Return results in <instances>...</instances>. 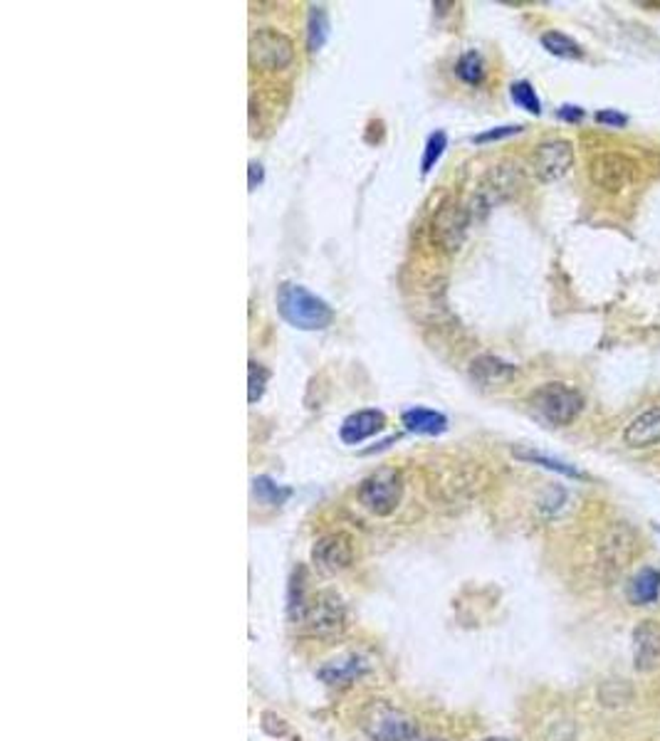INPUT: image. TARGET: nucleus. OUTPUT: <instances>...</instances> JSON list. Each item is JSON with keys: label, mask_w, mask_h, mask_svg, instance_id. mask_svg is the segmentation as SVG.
<instances>
[{"label": "nucleus", "mask_w": 660, "mask_h": 741, "mask_svg": "<svg viewBox=\"0 0 660 741\" xmlns=\"http://www.w3.org/2000/svg\"><path fill=\"white\" fill-rule=\"evenodd\" d=\"M252 492H255V497L265 504H282L287 497H290V490H287V487H280V484H275L270 477H255V482H252Z\"/></svg>", "instance_id": "nucleus-22"}, {"label": "nucleus", "mask_w": 660, "mask_h": 741, "mask_svg": "<svg viewBox=\"0 0 660 741\" xmlns=\"http://www.w3.org/2000/svg\"><path fill=\"white\" fill-rule=\"evenodd\" d=\"M468 227V216L455 200L440 206V210L433 217V237L438 240L445 250H458Z\"/></svg>", "instance_id": "nucleus-12"}, {"label": "nucleus", "mask_w": 660, "mask_h": 741, "mask_svg": "<svg viewBox=\"0 0 660 741\" xmlns=\"http://www.w3.org/2000/svg\"><path fill=\"white\" fill-rule=\"evenodd\" d=\"M445 146H448V137L443 131L430 134L428 141H426V151H423V161H420V171L423 173H430V168L438 163V158L443 156Z\"/></svg>", "instance_id": "nucleus-25"}, {"label": "nucleus", "mask_w": 660, "mask_h": 741, "mask_svg": "<svg viewBox=\"0 0 660 741\" xmlns=\"http://www.w3.org/2000/svg\"><path fill=\"white\" fill-rule=\"evenodd\" d=\"M330 38V15L321 5H314L307 18V48L310 52H320Z\"/></svg>", "instance_id": "nucleus-19"}, {"label": "nucleus", "mask_w": 660, "mask_h": 741, "mask_svg": "<svg viewBox=\"0 0 660 741\" xmlns=\"http://www.w3.org/2000/svg\"><path fill=\"white\" fill-rule=\"evenodd\" d=\"M623 440L633 450H646V447L660 445V405L633 418L623 430Z\"/></svg>", "instance_id": "nucleus-13"}, {"label": "nucleus", "mask_w": 660, "mask_h": 741, "mask_svg": "<svg viewBox=\"0 0 660 741\" xmlns=\"http://www.w3.org/2000/svg\"><path fill=\"white\" fill-rule=\"evenodd\" d=\"M660 595V571L658 569H640L629 586V598L636 605H648L658 601Z\"/></svg>", "instance_id": "nucleus-18"}, {"label": "nucleus", "mask_w": 660, "mask_h": 741, "mask_svg": "<svg viewBox=\"0 0 660 741\" xmlns=\"http://www.w3.org/2000/svg\"><path fill=\"white\" fill-rule=\"evenodd\" d=\"M638 549V536H636V532L630 529L629 524H613L609 534L603 536V542H601L603 563L609 569H613V571H623L626 566H630Z\"/></svg>", "instance_id": "nucleus-8"}, {"label": "nucleus", "mask_w": 660, "mask_h": 741, "mask_svg": "<svg viewBox=\"0 0 660 741\" xmlns=\"http://www.w3.org/2000/svg\"><path fill=\"white\" fill-rule=\"evenodd\" d=\"M366 672V660L364 657H344V660H334L330 662L327 667H321L320 677L327 684H334V687H341V684H351V682L361 677Z\"/></svg>", "instance_id": "nucleus-17"}, {"label": "nucleus", "mask_w": 660, "mask_h": 741, "mask_svg": "<svg viewBox=\"0 0 660 741\" xmlns=\"http://www.w3.org/2000/svg\"><path fill=\"white\" fill-rule=\"evenodd\" d=\"M300 622H307L312 632H337L344 625V608L339 601L331 595V593H320L312 603L304 605V611L300 613Z\"/></svg>", "instance_id": "nucleus-10"}, {"label": "nucleus", "mask_w": 660, "mask_h": 741, "mask_svg": "<svg viewBox=\"0 0 660 741\" xmlns=\"http://www.w3.org/2000/svg\"><path fill=\"white\" fill-rule=\"evenodd\" d=\"M571 166H574V146H571V141H567V138L544 141L532 154V171L544 183L564 178L571 171Z\"/></svg>", "instance_id": "nucleus-7"}, {"label": "nucleus", "mask_w": 660, "mask_h": 741, "mask_svg": "<svg viewBox=\"0 0 660 741\" xmlns=\"http://www.w3.org/2000/svg\"><path fill=\"white\" fill-rule=\"evenodd\" d=\"M312 561L320 566L321 571H344L354 561V543L347 534H327L312 549Z\"/></svg>", "instance_id": "nucleus-9"}, {"label": "nucleus", "mask_w": 660, "mask_h": 741, "mask_svg": "<svg viewBox=\"0 0 660 741\" xmlns=\"http://www.w3.org/2000/svg\"><path fill=\"white\" fill-rule=\"evenodd\" d=\"M559 119H564V121H579V119H584V109L567 104V107L559 109Z\"/></svg>", "instance_id": "nucleus-29"}, {"label": "nucleus", "mask_w": 660, "mask_h": 741, "mask_svg": "<svg viewBox=\"0 0 660 741\" xmlns=\"http://www.w3.org/2000/svg\"><path fill=\"white\" fill-rule=\"evenodd\" d=\"M268 378H270V371L265 368L258 361H251V368H248V401L251 403H258L265 393V385H268Z\"/></svg>", "instance_id": "nucleus-26"}, {"label": "nucleus", "mask_w": 660, "mask_h": 741, "mask_svg": "<svg viewBox=\"0 0 660 741\" xmlns=\"http://www.w3.org/2000/svg\"><path fill=\"white\" fill-rule=\"evenodd\" d=\"M541 45L547 52L557 55V57H567V59H581L584 57V49L576 40H571L569 35H564L559 30H551V32H544L541 35Z\"/></svg>", "instance_id": "nucleus-20"}, {"label": "nucleus", "mask_w": 660, "mask_h": 741, "mask_svg": "<svg viewBox=\"0 0 660 741\" xmlns=\"http://www.w3.org/2000/svg\"><path fill=\"white\" fill-rule=\"evenodd\" d=\"M596 121L599 124H606V127H626L629 124V119L623 117V114H619V111H611V109H606V111H599L596 114Z\"/></svg>", "instance_id": "nucleus-28"}, {"label": "nucleus", "mask_w": 660, "mask_h": 741, "mask_svg": "<svg viewBox=\"0 0 660 741\" xmlns=\"http://www.w3.org/2000/svg\"><path fill=\"white\" fill-rule=\"evenodd\" d=\"M520 131H522V127H500V128H492V131H488V134L475 137V141H478V144H488V141H497V138L515 137V134H520Z\"/></svg>", "instance_id": "nucleus-27"}, {"label": "nucleus", "mask_w": 660, "mask_h": 741, "mask_svg": "<svg viewBox=\"0 0 660 741\" xmlns=\"http://www.w3.org/2000/svg\"><path fill=\"white\" fill-rule=\"evenodd\" d=\"M532 408L551 425H571L579 418L584 398L567 384H544L532 393Z\"/></svg>", "instance_id": "nucleus-3"}, {"label": "nucleus", "mask_w": 660, "mask_h": 741, "mask_svg": "<svg viewBox=\"0 0 660 741\" xmlns=\"http://www.w3.org/2000/svg\"><path fill=\"white\" fill-rule=\"evenodd\" d=\"M277 309L287 324L302 329V331L327 329L334 319L331 306L302 285H282L280 295H277Z\"/></svg>", "instance_id": "nucleus-1"}, {"label": "nucleus", "mask_w": 660, "mask_h": 741, "mask_svg": "<svg viewBox=\"0 0 660 741\" xmlns=\"http://www.w3.org/2000/svg\"><path fill=\"white\" fill-rule=\"evenodd\" d=\"M400 494H403V477L399 470L381 467L361 482L359 502L374 516H389L399 507Z\"/></svg>", "instance_id": "nucleus-4"}, {"label": "nucleus", "mask_w": 660, "mask_h": 741, "mask_svg": "<svg viewBox=\"0 0 660 741\" xmlns=\"http://www.w3.org/2000/svg\"><path fill=\"white\" fill-rule=\"evenodd\" d=\"M400 420L406 425V430L418 435H440L448 430V418L430 408H410L400 415Z\"/></svg>", "instance_id": "nucleus-16"}, {"label": "nucleus", "mask_w": 660, "mask_h": 741, "mask_svg": "<svg viewBox=\"0 0 660 741\" xmlns=\"http://www.w3.org/2000/svg\"><path fill=\"white\" fill-rule=\"evenodd\" d=\"M471 375L475 384H480L482 388H502L507 385L517 375V368L507 361H502L497 356H478L472 358Z\"/></svg>", "instance_id": "nucleus-14"}, {"label": "nucleus", "mask_w": 660, "mask_h": 741, "mask_svg": "<svg viewBox=\"0 0 660 741\" xmlns=\"http://www.w3.org/2000/svg\"><path fill=\"white\" fill-rule=\"evenodd\" d=\"M591 183L606 193H620L633 183L636 163L623 154H599L589 166Z\"/></svg>", "instance_id": "nucleus-6"}, {"label": "nucleus", "mask_w": 660, "mask_h": 741, "mask_svg": "<svg viewBox=\"0 0 660 741\" xmlns=\"http://www.w3.org/2000/svg\"><path fill=\"white\" fill-rule=\"evenodd\" d=\"M515 454H517L520 460H524V463L541 464V467H547V470H554V472L567 474V477H584L579 470H574V467H569L567 463H561V460H554V457H547V454H541V453H532V450H515Z\"/></svg>", "instance_id": "nucleus-24"}, {"label": "nucleus", "mask_w": 660, "mask_h": 741, "mask_svg": "<svg viewBox=\"0 0 660 741\" xmlns=\"http://www.w3.org/2000/svg\"><path fill=\"white\" fill-rule=\"evenodd\" d=\"M386 425V415L381 410H359V413H351L339 428V437L347 445H359L366 437L376 435L383 430Z\"/></svg>", "instance_id": "nucleus-15"}, {"label": "nucleus", "mask_w": 660, "mask_h": 741, "mask_svg": "<svg viewBox=\"0 0 660 741\" xmlns=\"http://www.w3.org/2000/svg\"><path fill=\"white\" fill-rule=\"evenodd\" d=\"M633 665L638 672H653L660 667V625L643 621L633 631Z\"/></svg>", "instance_id": "nucleus-11"}, {"label": "nucleus", "mask_w": 660, "mask_h": 741, "mask_svg": "<svg viewBox=\"0 0 660 741\" xmlns=\"http://www.w3.org/2000/svg\"><path fill=\"white\" fill-rule=\"evenodd\" d=\"M260 183H262V166L260 163H255V161H251V181H248V186H251V190H255Z\"/></svg>", "instance_id": "nucleus-30"}, {"label": "nucleus", "mask_w": 660, "mask_h": 741, "mask_svg": "<svg viewBox=\"0 0 660 741\" xmlns=\"http://www.w3.org/2000/svg\"><path fill=\"white\" fill-rule=\"evenodd\" d=\"M458 77L465 82V84H480L482 77H485V62L482 57L472 49V52H465L461 59H458Z\"/></svg>", "instance_id": "nucleus-21"}, {"label": "nucleus", "mask_w": 660, "mask_h": 741, "mask_svg": "<svg viewBox=\"0 0 660 741\" xmlns=\"http://www.w3.org/2000/svg\"><path fill=\"white\" fill-rule=\"evenodd\" d=\"M248 57L255 69L262 72H280L295 59V45L280 30L262 28L252 32L248 45Z\"/></svg>", "instance_id": "nucleus-5"}, {"label": "nucleus", "mask_w": 660, "mask_h": 741, "mask_svg": "<svg viewBox=\"0 0 660 741\" xmlns=\"http://www.w3.org/2000/svg\"><path fill=\"white\" fill-rule=\"evenodd\" d=\"M482 741H515V739H507V737H488V739Z\"/></svg>", "instance_id": "nucleus-31"}, {"label": "nucleus", "mask_w": 660, "mask_h": 741, "mask_svg": "<svg viewBox=\"0 0 660 741\" xmlns=\"http://www.w3.org/2000/svg\"><path fill=\"white\" fill-rule=\"evenodd\" d=\"M510 97L512 101L520 109H524V111H530V114H541V101L530 82H515L510 87Z\"/></svg>", "instance_id": "nucleus-23"}, {"label": "nucleus", "mask_w": 660, "mask_h": 741, "mask_svg": "<svg viewBox=\"0 0 660 741\" xmlns=\"http://www.w3.org/2000/svg\"><path fill=\"white\" fill-rule=\"evenodd\" d=\"M361 729L371 741H410L418 734L416 719L386 701H376L364 711Z\"/></svg>", "instance_id": "nucleus-2"}]
</instances>
